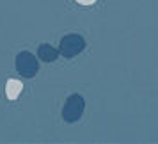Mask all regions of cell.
<instances>
[{
    "mask_svg": "<svg viewBox=\"0 0 158 144\" xmlns=\"http://www.w3.org/2000/svg\"><path fill=\"white\" fill-rule=\"evenodd\" d=\"M22 89H23V84L20 80H9L6 84V94H7L9 100H16L22 93Z\"/></svg>",
    "mask_w": 158,
    "mask_h": 144,
    "instance_id": "obj_5",
    "label": "cell"
},
{
    "mask_svg": "<svg viewBox=\"0 0 158 144\" xmlns=\"http://www.w3.org/2000/svg\"><path fill=\"white\" fill-rule=\"evenodd\" d=\"M15 66H16V71L25 78H32L39 70L37 59L30 52H20L15 59Z\"/></svg>",
    "mask_w": 158,
    "mask_h": 144,
    "instance_id": "obj_3",
    "label": "cell"
},
{
    "mask_svg": "<svg viewBox=\"0 0 158 144\" xmlns=\"http://www.w3.org/2000/svg\"><path fill=\"white\" fill-rule=\"evenodd\" d=\"M78 4H82V6H91V4H94L96 0H77Z\"/></svg>",
    "mask_w": 158,
    "mask_h": 144,
    "instance_id": "obj_6",
    "label": "cell"
},
{
    "mask_svg": "<svg viewBox=\"0 0 158 144\" xmlns=\"http://www.w3.org/2000/svg\"><path fill=\"white\" fill-rule=\"evenodd\" d=\"M82 50H85V39L80 34H68L62 37L60 46H59V53L66 59L77 57Z\"/></svg>",
    "mask_w": 158,
    "mask_h": 144,
    "instance_id": "obj_2",
    "label": "cell"
},
{
    "mask_svg": "<svg viewBox=\"0 0 158 144\" xmlns=\"http://www.w3.org/2000/svg\"><path fill=\"white\" fill-rule=\"evenodd\" d=\"M84 110H85V100L80 94H71L62 107V119L66 123L78 121L84 114Z\"/></svg>",
    "mask_w": 158,
    "mask_h": 144,
    "instance_id": "obj_1",
    "label": "cell"
},
{
    "mask_svg": "<svg viewBox=\"0 0 158 144\" xmlns=\"http://www.w3.org/2000/svg\"><path fill=\"white\" fill-rule=\"evenodd\" d=\"M37 57L43 62H53L59 57V50H55L52 44H39L37 48Z\"/></svg>",
    "mask_w": 158,
    "mask_h": 144,
    "instance_id": "obj_4",
    "label": "cell"
}]
</instances>
